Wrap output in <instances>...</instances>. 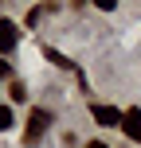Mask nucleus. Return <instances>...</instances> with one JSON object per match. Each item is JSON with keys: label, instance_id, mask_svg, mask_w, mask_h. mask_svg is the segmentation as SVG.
Here are the masks:
<instances>
[{"label": "nucleus", "instance_id": "obj_3", "mask_svg": "<svg viewBox=\"0 0 141 148\" xmlns=\"http://www.w3.org/2000/svg\"><path fill=\"white\" fill-rule=\"evenodd\" d=\"M16 43H20V27L12 20H0V55L16 51Z\"/></svg>", "mask_w": 141, "mask_h": 148}, {"label": "nucleus", "instance_id": "obj_10", "mask_svg": "<svg viewBox=\"0 0 141 148\" xmlns=\"http://www.w3.org/2000/svg\"><path fill=\"white\" fill-rule=\"evenodd\" d=\"M86 148H110V144H102V140H90V144H86Z\"/></svg>", "mask_w": 141, "mask_h": 148}, {"label": "nucleus", "instance_id": "obj_4", "mask_svg": "<svg viewBox=\"0 0 141 148\" xmlns=\"http://www.w3.org/2000/svg\"><path fill=\"white\" fill-rule=\"evenodd\" d=\"M122 133H126L129 140L141 144V109H126V117H122Z\"/></svg>", "mask_w": 141, "mask_h": 148}, {"label": "nucleus", "instance_id": "obj_1", "mask_svg": "<svg viewBox=\"0 0 141 148\" xmlns=\"http://www.w3.org/2000/svg\"><path fill=\"white\" fill-rule=\"evenodd\" d=\"M47 125H51V113L47 109H31V117H28V129H24V144H39V136L47 133Z\"/></svg>", "mask_w": 141, "mask_h": 148}, {"label": "nucleus", "instance_id": "obj_8", "mask_svg": "<svg viewBox=\"0 0 141 148\" xmlns=\"http://www.w3.org/2000/svg\"><path fill=\"white\" fill-rule=\"evenodd\" d=\"M39 20H43V8H31V12H28V23H31V27H35Z\"/></svg>", "mask_w": 141, "mask_h": 148}, {"label": "nucleus", "instance_id": "obj_7", "mask_svg": "<svg viewBox=\"0 0 141 148\" xmlns=\"http://www.w3.org/2000/svg\"><path fill=\"white\" fill-rule=\"evenodd\" d=\"M24 97H28V86L16 78V82H12V101H24Z\"/></svg>", "mask_w": 141, "mask_h": 148}, {"label": "nucleus", "instance_id": "obj_9", "mask_svg": "<svg viewBox=\"0 0 141 148\" xmlns=\"http://www.w3.org/2000/svg\"><path fill=\"white\" fill-rule=\"evenodd\" d=\"M8 74H12V62H4V59H0V82H4Z\"/></svg>", "mask_w": 141, "mask_h": 148}, {"label": "nucleus", "instance_id": "obj_6", "mask_svg": "<svg viewBox=\"0 0 141 148\" xmlns=\"http://www.w3.org/2000/svg\"><path fill=\"white\" fill-rule=\"evenodd\" d=\"M12 125H16V113H12V105H0V133H8Z\"/></svg>", "mask_w": 141, "mask_h": 148}, {"label": "nucleus", "instance_id": "obj_2", "mask_svg": "<svg viewBox=\"0 0 141 148\" xmlns=\"http://www.w3.org/2000/svg\"><path fill=\"white\" fill-rule=\"evenodd\" d=\"M90 117H94L98 125H106V129H114V125L122 129V117H126V113H118L114 105H90Z\"/></svg>", "mask_w": 141, "mask_h": 148}, {"label": "nucleus", "instance_id": "obj_5", "mask_svg": "<svg viewBox=\"0 0 141 148\" xmlns=\"http://www.w3.org/2000/svg\"><path fill=\"white\" fill-rule=\"evenodd\" d=\"M43 55H47V59L55 62V66H63V70H74V62L67 59V55H59V51H55V47H43Z\"/></svg>", "mask_w": 141, "mask_h": 148}]
</instances>
